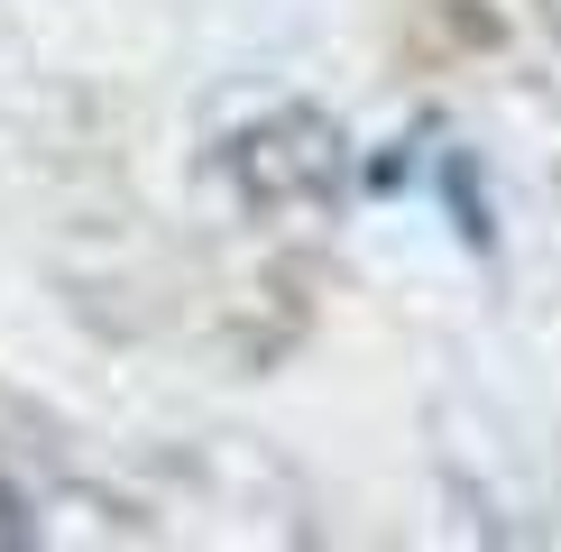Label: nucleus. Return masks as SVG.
Here are the masks:
<instances>
[]
</instances>
